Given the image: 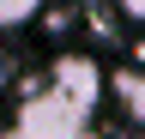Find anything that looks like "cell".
I'll use <instances>...</instances> for the list:
<instances>
[{"label": "cell", "instance_id": "cell-4", "mask_svg": "<svg viewBox=\"0 0 145 139\" xmlns=\"http://www.w3.org/2000/svg\"><path fill=\"white\" fill-rule=\"evenodd\" d=\"M121 12H127V18H139V24H145V0H121Z\"/></svg>", "mask_w": 145, "mask_h": 139}, {"label": "cell", "instance_id": "cell-2", "mask_svg": "<svg viewBox=\"0 0 145 139\" xmlns=\"http://www.w3.org/2000/svg\"><path fill=\"white\" fill-rule=\"evenodd\" d=\"M109 97L127 109V121L145 127V67H115L109 73Z\"/></svg>", "mask_w": 145, "mask_h": 139}, {"label": "cell", "instance_id": "cell-3", "mask_svg": "<svg viewBox=\"0 0 145 139\" xmlns=\"http://www.w3.org/2000/svg\"><path fill=\"white\" fill-rule=\"evenodd\" d=\"M36 12H42V0H0V30H24Z\"/></svg>", "mask_w": 145, "mask_h": 139}, {"label": "cell", "instance_id": "cell-1", "mask_svg": "<svg viewBox=\"0 0 145 139\" xmlns=\"http://www.w3.org/2000/svg\"><path fill=\"white\" fill-rule=\"evenodd\" d=\"M48 91L61 97L67 109H79V115H85L91 103L109 91V79L97 73V61H91V55H61V61H54V85H48Z\"/></svg>", "mask_w": 145, "mask_h": 139}]
</instances>
